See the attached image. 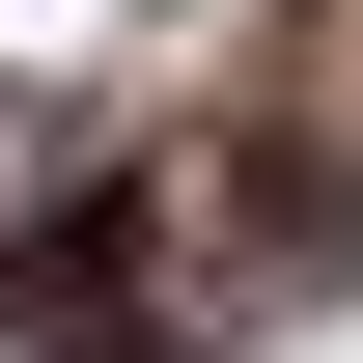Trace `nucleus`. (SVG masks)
<instances>
[{"mask_svg":"<svg viewBox=\"0 0 363 363\" xmlns=\"http://www.w3.org/2000/svg\"><path fill=\"white\" fill-rule=\"evenodd\" d=\"M196 279H168V196H28L0 224V363H168Z\"/></svg>","mask_w":363,"mask_h":363,"instance_id":"nucleus-1","label":"nucleus"}]
</instances>
